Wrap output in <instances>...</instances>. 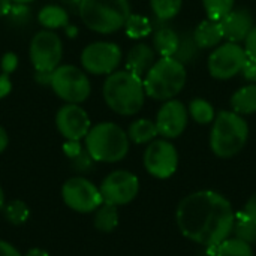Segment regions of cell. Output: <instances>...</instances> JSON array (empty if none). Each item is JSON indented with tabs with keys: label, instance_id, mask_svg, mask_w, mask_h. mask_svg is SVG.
<instances>
[{
	"label": "cell",
	"instance_id": "cell-33",
	"mask_svg": "<svg viewBox=\"0 0 256 256\" xmlns=\"http://www.w3.org/2000/svg\"><path fill=\"white\" fill-rule=\"evenodd\" d=\"M244 42V52L249 58H254L256 60V26L252 27V30L249 32V34L246 36V39L243 40Z\"/></svg>",
	"mask_w": 256,
	"mask_h": 256
},
{
	"label": "cell",
	"instance_id": "cell-17",
	"mask_svg": "<svg viewBox=\"0 0 256 256\" xmlns=\"http://www.w3.org/2000/svg\"><path fill=\"white\" fill-rule=\"evenodd\" d=\"M156 63V51L147 44H136L126 57V70L144 78Z\"/></svg>",
	"mask_w": 256,
	"mask_h": 256
},
{
	"label": "cell",
	"instance_id": "cell-11",
	"mask_svg": "<svg viewBox=\"0 0 256 256\" xmlns=\"http://www.w3.org/2000/svg\"><path fill=\"white\" fill-rule=\"evenodd\" d=\"M99 190L104 202L116 207L126 206L136 198L140 192V180L130 171L117 170L102 180Z\"/></svg>",
	"mask_w": 256,
	"mask_h": 256
},
{
	"label": "cell",
	"instance_id": "cell-22",
	"mask_svg": "<svg viewBox=\"0 0 256 256\" xmlns=\"http://www.w3.org/2000/svg\"><path fill=\"white\" fill-rule=\"evenodd\" d=\"M158 135L159 134H158L156 123L148 118H138L128 129L129 141L135 144H148L153 140H156Z\"/></svg>",
	"mask_w": 256,
	"mask_h": 256
},
{
	"label": "cell",
	"instance_id": "cell-37",
	"mask_svg": "<svg viewBox=\"0 0 256 256\" xmlns=\"http://www.w3.org/2000/svg\"><path fill=\"white\" fill-rule=\"evenodd\" d=\"M0 256H22L20 254V250L12 246L10 243L0 240Z\"/></svg>",
	"mask_w": 256,
	"mask_h": 256
},
{
	"label": "cell",
	"instance_id": "cell-4",
	"mask_svg": "<svg viewBox=\"0 0 256 256\" xmlns=\"http://www.w3.org/2000/svg\"><path fill=\"white\" fill-rule=\"evenodd\" d=\"M84 26L100 34H111L124 27L132 14L129 0H80Z\"/></svg>",
	"mask_w": 256,
	"mask_h": 256
},
{
	"label": "cell",
	"instance_id": "cell-2",
	"mask_svg": "<svg viewBox=\"0 0 256 256\" xmlns=\"http://www.w3.org/2000/svg\"><path fill=\"white\" fill-rule=\"evenodd\" d=\"M102 94L108 108L120 116H134L141 111L147 96L142 78L126 69L116 70L106 76Z\"/></svg>",
	"mask_w": 256,
	"mask_h": 256
},
{
	"label": "cell",
	"instance_id": "cell-19",
	"mask_svg": "<svg viewBox=\"0 0 256 256\" xmlns=\"http://www.w3.org/2000/svg\"><path fill=\"white\" fill-rule=\"evenodd\" d=\"M180 44V34L171 27H159L153 36V48L160 57H174Z\"/></svg>",
	"mask_w": 256,
	"mask_h": 256
},
{
	"label": "cell",
	"instance_id": "cell-41",
	"mask_svg": "<svg viewBox=\"0 0 256 256\" xmlns=\"http://www.w3.org/2000/svg\"><path fill=\"white\" fill-rule=\"evenodd\" d=\"M26 256H50L48 252H45L44 249H38V248H34V249H30Z\"/></svg>",
	"mask_w": 256,
	"mask_h": 256
},
{
	"label": "cell",
	"instance_id": "cell-3",
	"mask_svg": "<svg viewBox=\"0 0 256 256\" xmlns=\"http://www.w3.org/2000/svg\"><path fill=\"white\" fill-rule=\"evenodd\" d=\"M86 152L94 162L116 164L126 158L129 152V136L118 124L102 122L92 126L84 138Z\"/></svg>",
	"mask_w": 256,
	"mask_h": 256
},
{
	"label": "cell",
	"instance_id": "cell-40",
	"mask_svg": "<svg viewBox=\"0 0 256 256\" xmlns=\"http://www.w3.org/2000/svg\"><path fill=\"white\" fill-rule=\"evenodd\" d=\"M9 144V136H8V132L4 130V128L0 126V153H3L6 150Z\"/></svg>",
	"mask_w": 256,
	"mask_h": 256
},
{
	"label": "cell",
	"instance_id": "cell-12",
	"mask_svg": "<svg viewBox=\"0 0 256 256\" xmlns=\"http://www.w3.org/2000/svg\"><path fill=\"white\" fill-rule=\"evenodd\" d=\"M144 168L156 178H170L178 166V153L168 140H153L144 152Z\"/></svg>",
	"mask_w": 256,
	"mask_h": 256
},
{
	"label": "cell",
	"instance_id": "cell-30",
	"mask_svg": "<svg viewBox=\"0 0 256 256\" xmlns=\"http://www.w3.org/2000/svg\"><path fill=\"white\" fill-rule=\"evenodd\" d=\"M4 208V218L12 224V225H22L27 222L28 216H30V210L27 207V204H24L20 200H15L12 202H9Z\"/></svg>",
	"mask_w": 256,
	"mask_h": 256
},
{
	"label": "cell",
	"instance_id": "cell-14",
	"mask_svg": "<svg viewBox=\"0 0 256 256\" xmlns=\"http://www.w3.org/2000/svg\"><path fill=\"white\" fill-rule=\"evenodd\" d=\"M56 126L66 141H81L88 134L92 123L84 108L78 104H66L56 114Z\"/></svg>",
	"mask_w": 256,
	"mask_h": 256
},
{
	"label": "cell",
	"instance_id": "cell-25",
	"mask_svg": "<svg viewBox=\"0 0 256 256\" xmlns=\"http://www.w3.org/2000/svg\"><path fill=\"white\" fill-rule=\"evenodd\" d=\"M232 232L236 234L237 238L252 244L256 242V222L249 216H246L243 212H238L234 216Z\"/></svg>",
	"mask_w": 256,
	"mask_h": 256
},
{
	"label": "cell",
	"instance_id": "cell-9",
	"mask_svg": "<svg viewBox=\"0 0 256 256\" xmlns=\"http://www.w3.org/2000/svg\"><path fill=\"white\" fill-rule=\"evenodd\" d=\"M122 62V50L117 44L98 40L88 44L81 52V64L93 75H110L117 70Z\"/></svg>",
	"mask_w": 256,
	"mask_h": 256
},
{
	"label": "cell",
	"instance_id": "cell-23",
	"mask_svg": "<svg viewBox=\"0 0 256 256\" xmlns=\"http://www.w3.org/2000/svg\"><path fill=\"white\" fill-rule=\"evenodd\" d=\"M94 218H93V224L94 228L100 232H112L117 225H118V210L116 206L102 202L98 210L93 212Z\"/></svg>",
	"mask_w": 256,
	"mask_h": 256
},
{
	"label": "cell",
	"instance_id": "cell-5",
	"mask_svg": "<svg viewBox=\"0 0 256 256\" xmlns=\"http://www.w3.org/2000/svg\"><path fill=\"white\" fill-rule=\"evenodd\" d=\"M249 138V126L243 116L234 111H220L210 132V148L222 159H230L238 154Z\"/></svg>",
	"mask_w": 256,
	"mask_h": 256
},
{
	"label": "cell",
	"instance_id": "cell-10",
	"mask_svg": "<svg viewBox=\"0 0 256 256\" xmlns=\"http://www.w3.org/2000/svg\"><path fill=\"white\" fill-rule=\"evenodd\" d=\"M62 198L64 204L76 213H93L104 202L99 188L81 176L70 177L64 182Z\"/></svg>",
	"mask_w": 256,
	"mask_h": 256
},
{
	"label": "cell",
	"instance_id": "cell-28",
	"mask_svg": "<svg viewBox=\"0 0 256 256\" xmlns=\"http://www.w3.org/2000/svg\"><path fill=\"white\" fill-rule=\"evenodd\" d=\"M150 6L159 21H170L178 15L183 0H150Z\"/></svg>",
	"mask_w": 256,
	"mask_h": 256
},
{
	"label": "cell",
	"instance_id": "cell-31",
	"mask_svg": "<svg viewBox=\"0 0 256 256\" xmlns=\"http://www.w3.org/2000/svg\"><path fill=\"white\" fill-rule=\"evenodd\" d=\"M196 50H198V46L194 40V36L192 34H183V36H180L178 50H177L174 58H177L178 62H182L184 64L195 57Z\"/></svg>",
	"mask_w": 256,
	"mask_h": 256
},
{
	"label": "cell",
	"instance_id": "cell-16",
	"mask_svg": "<svg viewBox=\"0 0 256 256\" xmlns=\"http://www.w3.org/2000/svg\"><path fill=\"white\" fill-rule=\"evenodd\" d=\"M219 22H220L224 39L234 44L243 42L249 34V32L252 30V27L255 26L254 16L248 9H232Z\"/></svg>",
	"mask_w": 256,
	"mask_h": 256
},
{
	"label": "cell",
	"instance_id": "cell-21",
	"mask_svg": "<svg viewBox=\"0 0 256 256\" xmlns=\"http://www.w3.org/2000/svg\"><path fill=\"white\" fill-rule=\"evenodd\" d=\"M38 21L45 30H56L60 27H68L69 15L57 4H46L38 14Z\"/></svg>",
	"mask_w": 256,
	"mask_h": 256
},
{
	"label": "cell",
	"instance_id": "cell-13",
	"mask_svg": "<svg viewBox=\"0 0 256 256\" xmlns=\"http://www.w3.org/2000/svg\"><path fill=\"white\" fill-rule=\"evenodd\" d=\"M248 56L244 48L234 42L218 45L208 57V72L216 80H230L243 69Z\"/></svg>",
	"mask_w": 256,
	"mask_h": 256
},
{
	"label": "cell",
	"instance_id": "cell-1",
	"mask_svg": "<svg viewBox=\"0 0 256 256\" xmlns=\"http://www.w3.org/2000/svg\"><path fill=\"white\" fill-rule=\"evenodd\" d=\"M234 216L231 202L214 190H200L186 196L176 213L180 232L210 249L231 236Z\"/></svg>",
	"mask_w": 256,
	"mask_h": 256
},
{
	"label": "cell",
	"instance_id": "cell-42",
	"mask_svg": "<svg viewBox=\"0 0 256 256\" xmlns=\"http://www.w3.org/2000/svg\"><path fill=\"white\" fill-rule=\"evenodd\" d=\"M3 207H4V192L0 186V212L3 210Z\"/></svg>",
	"mask_w": 256,
	"mask_h": 256
},
{
	"label": "cell",
	"instance_id": "cell-8",
	"mask_svg": "<svg viewBox=\"0 0 256 256\" xmlns=\"http://www.w3.org/2000/svg\"><path fill=\"white\" fill-rule=\"evenodd\" d=\"M28 57L36 72H52L60 66V60L63 57V44L60 36L52 30L44 28L38 32L30 40Z\"/></svg>",
	"mask_w": 256,
	"mask_h": 256
},
{
	"label": "cell",
	"instance_id": "cell-32",
	"mask_svg": "<svg viewBox=\"0 0 256 256\" xmlns=\"http://www.w3.org/2000/svg\"><path fill=\"white\" fill-rule=\"evenodd\" d=\"M18 66V57L15 52H6L3 57H2V62H0V68H2V72L3 74H8L10 75Z\"/></svg>",
	"mask_w": 256,
	"mask_h": 256
},
{
	"label": "cell",
	"instance_id": "cell-24",
	"mask_svg": "<svg viewBox=\"0 0 256 256\" xmlns=\"http://www.w3.org/2000/svg\"><path fill=\"white\" fill-rule=\"evenodd\" d=\"M216 256H254L252 244L237 237H228L214 248Z\"/></svg>",
	"mask_w": 256,
	"mask_h": 256
},
{
	"label": "cell",
	"instance_id": "cell-7",
	"mask_svg": "<svg viewBox=\"0 0 256 256\" xmlns=\"http://www.w3.org/2000/svg\"><path fill=\"white\" fill-rule=\"evenodd\" d=\"M50 86L57 98L66 104H82L92 93V86L80 68L74 64H60L51 72Z\"/></svg>",
	"mask_w": 256,
	"mask_h": 256
},
{
	"label": "cell",
	"instance_id": "cell-26",
	"mask_svg": "<svg viewBox=\"0 0 256 256\" xmlns=\"http://www.w3.org/2000/svg\"><path fill=\"white\" fill-rule=\"evenodd\" d=\"M124 30L130 39H141V38H146L152 33L153 26L147 16L138 15V14H130L126 24H124Z\"/></svg>",
	"mask_w": 256,
	"mask_h": 256
},
{
	"label": "cell",
	"instance_id": "cell-36",
	"mask_svg": "<svg viewBox=\"0 0 256 256\" xmlns=\"http://www.w3.org/2000/svg\"><path fill=\"white\" fill-rule=\"evenodd\" d=\"M12 92V82L8 74H0V99L6 98Z\"/></svg>",
	"mask_w": 256,
	"mask_h": 256
},
{
	"label": "cell",
	"instance_id": "cell-43",
	"mask_svg": "<svg viewBox=\"0 0 256 256\" xmlns=\"http://www.w3.org/2000/svg\"><path fill=\"white\" fill-rule=\"evenodd\" d=\"M15 4H27V3H32L33 0H12Z\"/></svg>",
	"mask_w": 256,
	"mask_h": 256
},
{
	"label": "cell",
	"instance_id": "cell-20",
	"mask_svg": "<svg viewBox=\"0 0 256 256\" xmlns=\"http://www.w3.org/2000/svg\"><path fill=\"white\" fill-rule=\"evenodd\" d=\"M232 111L240 116L256 112V84H249L237 90L231 98Z\"/></svg>",
	"mask_w": 256,
	"mask_h": 256
},
{
	"label": "cell",
	"instance_id": "cell-39",
	"mask_svg": "<svg viewBox=\"0 0 256 256\" xmlns=\"http://www.w3.org/2000/svg\"><path fill=\"white\" fill-rule=\"evenodd\" d=\"M12 4H14L12 0H0V16L9 15V12L12 9Z\"/></svg>",
	"mask_w": 256,
	"mask_h": 256
},
{
	"label": "cell",
	"instance_id": "cell-35",
	"mask_svg": "<svg viewBox=\"0 0 256 256\" xmlns=\"http://www.w3.org/2000/svg\"><path fill=\"white\" fill-rule=\"evenodd\" d=\"M63 150H64V153H66V156H68V158L75 159L76 156H80V154H81L82 147H81L80 141H66V142H64V146H63Z\"/></svg>",
	"mask_w": 256,
	"mask_h": 256
},
{
	"label": "cell",
	"instance_id": "cell-6",
	"mask_svg": "<svg viewBox=\"0 0 256 256\" xmlns=\"http://www.w3.org/2000/svg\"><path fill=\"white\" fill-rule=\"evenodd\" d=\"M142 81L148 98L164 102L174 99L186 86V66L174 57H160Z\"/></svg>",
	"mask_w": 256,
	"mask_h": 256
},
{
	"label": "cell",
	"instance_id": "cell-34",
	"mask_svg": "<svg viewBox=\"0 0 256 256\" xmlns=\"http://www.w3.org/2000/svg\"><path fill=\"white\" fill-rule=\"evenodd\" d=\"M243 75L244 80H248L249 82L252 84H256V60L254 58H246L244 64H243V69L240 72Z\"/></svg>",
	"mask_w": 256,
	"mask_h": 256
},
{
	"label": "cell",
	"instance_id": "cell-27",
	"mask_svg": "<svg viewBox=\"0 0 256 256\" xmlns=\"http://www.w3.org/2000/svg\"><path fill=\"white\" fill-rule=\"evenodd\" d=\"M188 112H189V116H190L196 123H200V124H210V123H213V120H214V117H216L213 105H212L208 100L201 99V98L194 99V100L189 104Z\"/></svg>",
	"mask_w": 256,
	"mask_h": 256
},
{
	"label": "cell",
	"instance_id": "cell-29",
	"mask_svg": "<svg viewBox=\"0 0 256 256\" xmlns=\"http://www.w3.org/2000/svg\"><path fill=\"white\" fill-rule=\"evenodd\" d=\"M207 18L220 21L234 9V0H202Z\"/></svg>",
	"mask_w": 256,
	"mask_h": 256
},
{
	"label": "cell",
	"instance_id": "cell-15",
	"mask_svg": "<svg viewBox=\"0 0 256 256\" xmlns=\"http://www.w3.org/2000/svg\"><path fill=\"white\" fill-rule=\"evenodd\" d=\"M188 120L189 112L184 104L177 99H170L159 108L154 123L160 136L165 140H172L178 138L186 130Z\"/></svg>",
	"mask_w": 256,
	"mask_h": 256
},
{
	"label": "cell",
	"instance_id": "cell-18",
	"mask_svg": "<svg viewBox=\"0 0 256 256\" xmlns=\"http://www.w3.org/2000/svg\"><path fill=\"white\" fill-rule=\"evenodd\" d=\"M192 36H194V40H195L196 46L201 48V50L218 46L222 42V39H224L220 22L214 21V20H210V18L204 20L195 28Z\"/></svg>",
	"mask_w": 256,
	"mask_h": 256
},
{
	"label": "cell",
	"instance_id": "cell-38",
	"mask_svg": "<svg viewBox=\"0 0 256 256\" xmlns=\"http://www.w3.org/2000/svg\"><path fill=\"white\" fill-rule=\"evenodd\" d=\"M246 216H249L250 219H254L256 222V194H254L250 198H249V201L246 202V206H244V208L242 210Z\"/></svg>",
	"mask_w": 256,
	"mask_h": 256
}]
</instances>
